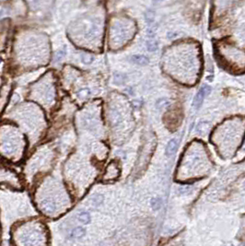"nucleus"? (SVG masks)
<instances>
[{"label":"nucleus","mask_w":245,"mask_h":246,"mask_svg":"<svg viewBox=\"0 0 245 246\" xmlns=\"http://www.w3.org/2000/svg\"><path fill=\"white\" fill-rule=\"evenodd\" d=\"M45 241L42 229H24L19 235V242L22 246H42Z\"/></svg>","instance_id":"f257e3e1"},{"label":"nucleus","mask_w":245,"mask_h":246,"mask_svg":"<svg viewBox=\"0 0 245 246\" xmlns=\"http://www.w3.org/2000/svg\"><path fill=\"white\" fill-rule=\"evenodd\" d=\"M210 92H211V88L209 86H207V85H205V86H203L198 90V92L195 94V98L193 100V106L195 108H196V109L199 108V107L202 105V103H203L206 96L210 94Z\"/></svg>","instance_id":"f03ea898"},{"label":"nucleus","mask_w":245,"mask_h":246,"mask_svg":"<svg viewBox=\"0 0 245 246\" xmlns=\"http://www.w3.org/2000/svg\"><path fill=\"white\" fill-rule=\"evenodd\" d=\"M41 209L44 213L47 214V215H50V214H53L55 212L56 205L55 203L51 200H44L41 204Z\"/></svg>","instance_id":"7ed1b4c3"},{"label":"nucleus","mask_w":245,"mask_h":246,"mask_svg":"<svg viewBox=\"0 0 245 246\" xmlns=\"http://www.w3.org/2000/svg\"><path fill=\"white\" fill-rule=\"evenodd\" d=\"M178 149V141L175 138H172L169 141V143L167 144L166 149H165V154L167 157H172L173 156Z\"/></svg>","instance_id":"20e7f679"},{"label":"nucleus","mask_w":245,"mask_h":246,"mask_svg":"<svg viewBox=\"0 0 245 246\" xmlns=\"http://www.w3.org/2000/svg\"><path fill=\"white\" fill-rule=\"evenodd\" d=\"M131 61L136 65L139 66H147L148 63H150V60H148L147 57L144 56H140V55H135L131 57Z\"/></svg>","instance_id":"39448f33"},{"label":"nucleus","mask_w":245,"mask_h":246,"mask_svg":"<svg viewBox=\"0 0 245 246\" xmlns=\"http://www.w3.org/2000/svg\"><path fill=\"white\" fill-rule=\"evenodd\" d=\"M85 234H86V230L82 227H77L72 230L71 237L75 239H80L85 236Z\"/></svg>","instance_id":"423d86ee"},{"label":"nucleus","mask_w":245,"mask_h":246,"mask_svg":"<svg viewBox=\"0 0 245 246\" xmlns=\"http://www.w3.org/2000/svg\"><path fill=\"white\" fill-rule=\"evenodd\" d=\"M78 219L79 222L83 223V224H88L90 222V213L88 212H81L78 214Z\"/></svg>","instance_id":"0eeeda50"},{"label":"nucleus","mask_w":245,"mask_h":246,"mask_svg":"<svg viewBox=\"0 0 245 246\" xmlns=\"http://www.w3.org/2000/svg\"><path fill=\"white\" fill-rule=\"evenodd\" d=\"M209 124L207 123V122H201L198 126H197V132L200 133V134H203V135H206L208 133L209 131Z\"/></svg>","instance_id":"6e6552de"},{"label":"nucleus","mask_w":245,"mask_h":246,"mask_svg":"<svg viewBox=\"0 0 245 246\" xmlns=\"http://www.w3.org/2000/svg\"><path fill=\"white\" fill-rule=\"evenodd\" d=\"M147 48L148 51H150V52H154L157 50L158 48V42L157 41L155 40L154 37H151L148 39V41H147Z\"/></svg>","instance_id":"1a4fd4ad"},{"label":"nucleus","mask_w":245,"mask_h":246,"mask_svg":"<svg viewBox=\"0 0 245 246\" xmlns=\"http://www.w3.org/2000/svg\"><path fill=\"white\" fill-rule=\"evenodd\" d=\"M170 105V102L167 99H161L156 102V107L158 110H163Z\"/></svg>","instance_id":"9d476101"},{"label":"nucleus","mask_w":245,"mask_h":246,"mask_svg":"<svg viewBox=\"0 0 245 246\" xmlns=\"http://www.w3.org/2000/svg\"><path fill=\"white\" fill-rule=\"evenodd\" d=\"M145 17H146L147 22L151 26L154 22V19H155V12L153 10H147V12L146 13Z\"/></svg>","instance_id":"9b49d317"},{"label":"nucleus","mask_w":245,"mask_h":246,"mask_svg":"<svg viewBox=\"0 0 245 246\" xmlns=\"http://www.w3.org/2000/svg\"><path fill=\"white\" fill-rule=\"evenodd\" d=\"M161 204H162L161 199L158 198V197L153 198V199L151 200V207H152V208H153L154 210H158V209L161 208Z\"/></svg>","instance_id":"f8f14e48"},{"label":"nucleus","mask_w":245,"mask_h":246,"mask_svg":"<svg viewBox=\"0 0 245 246\" xmlns=\"http://www.w3.org/2000/svg\"><path fill=\"white\" fill-rule=\"evenodd\" d=\"M103 200V196L101 195H95L92 199H91V202H92V205L97 207V206H100L101 204V202Z\"/></svg>","instance_id":"ddd939ff"},{"label":"nucleus","mask_w":245,"mask_h":246,"mask_svg":"<svg viewBox=\"0 0 245 246\" xmlns=\"http://www.w3.org/2000/svg\"><path fill=\"white\" fill-rule=\"evenodd\" d=\"M239 246H245V244H241V245H239Z\"/></svg>","instance_id":"4468645a"}]
</instances>
